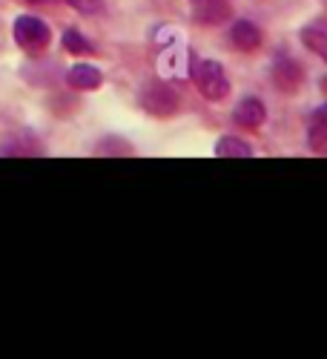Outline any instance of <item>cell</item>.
<instances>
[{
  "mask_svg": "<svg viewBox=\"0 0 327 359\" xmlns=\"http://www.w3.org/2000/svg\"><path fill=\"white\" fill-rule=\"evenodd\" d=\"M193 81L207 101H224L230 95V78L224 67L218 61H210V57H201L193 64Z\"/></svg>",
  "mask_w": 327,
  "mask_h": 359,
  "instance_id": "1",
  "label": "cell"
},
{
  "mask_svg": "<svg viewBox=\"0 0 327 359\" xmlns=\"http://www.w3.org/2000/svg\"><path fill=\"white\" fill-rule=\"evenodd\" d=\"M12 32H15V43H18L20 49H26V52H41V49H46V46H49V38H52L49 26H46L41 18H32V15L18 18L15 26H12Z\"/></svg>",
  "mask_w": 327,
  "mask_h": 359,
  "instance_id": "2",
  "label": "cell"
},
{
  "mask_svg": "<svg viewBox=\"0 0 327 359\" xmlns=\"http://www.w3.org/2000/svg\"><path fill=\"white\" fill-rule=\"evenodd\" d=\"M141 107L150 112V115H158V118H167V115H175L178 109V95L167 83H150L141 93Z\"/></svg>",
  "mask_w": 327,
  "mask_h": 359,
  "instance_id": "3",
  "label": "cell"
},
{
  "mask_svg": "<svg viewBox=\"0 0 327 359\" xmlns=\"http://www.w3.org/2000/svg\"><path fill=\"white\" fill-rule=\"evenodd\" d=\"M190 9H193V18L204 26H218L232 15L230 0H190Z\"/></svg>",
  "mask_w": 327,
  "mask_h": 359,
  "instance_id": "4",
  "label": "cell"
},
{
  "mask_svg": "<svg viewBox=\"0 0 327 359\" xmlns=\"http://www.w3.org/2000/svg\"><path fill=\"white\" fill-rule=\"evenodd\" d=\"M305 81V69L299 61H293V57H279L273 64V83L281 89V93H295V89L302 86Z\"/></svg>",
  "mask_w": 327,
  "mask_h": 359,
  "instance_id": "5",
  "label": "cell"
},
{
  "mask_svg": "<svg viewBox=\"0 0 327 359\" xmlns=\"http://www.w3.org/2000/svg\"><path fill=\"white\" fill-rule=\"evenodd\" d=\"M232 121L239 124L242 130H258L264 121H267V109L258 98H244L232 112Z\"/></svg>",
  "mask_w": 327,
  "mask_h": 359,
  "instance_id": "6",
  "label": "cell"
},
{
  "mask_svg": "<svg viewBox=\"0 0 327 359\" xmlns=\"http://www.w3.org/2000/svg\"><path fill=\"white\" fill-rule=\"evenodd\" d=\"M67 81H69L72 89H78V93H95V89L104 83V75H101V69L92 67V64H75V67L69 69Z\"/></svg>",
  "mask_w": 327,
  "mask_h": 359,
  "instance_id": "7",
  "label": "cell"
},
{
  "mask_svg": "<svg viewBox=\"0 0 327 359\" xmlns=\"http://www.w3.org/2000/svg\"><path fill=\"white\" fill-rule=\"evenodd\" d=\"M232 46L235 49H242V52H256L261 43H264V35H261V29L250 20H239V23H232Z\"/></svg>",
  "mask_w": 327,
  "mask_h": 359,
  "instance_id": "8",
  "label": "cell"
},
{
  "mask_svg": "<svg viewBox=\"0 0 327 359\" xmlns=\"http://www.w3.org/2000/svg\"><path fill=\"white\" fill-rule=\"evenodd\" d=\"M307 144L313 153L324 156L327 153V104L319 107L313 115H310V127H307Z\"/></svg>",
  "mask_w": 327,
  "mask_h": 359,
  "instance_id": "9",
  "label": "cell"
},
{
  "mask_svg": "<svg viewBox=\"0 0 327 359\" xmlns=\"http://www.w3.org/2000/svg\"><path fill=\"white\" fill-rule=\"evenodd\" d=\"M216 156L218 158H250L253 156V147L247 141H242V138L227 135V138H221L216 144Z\"/></svg>",
  "mask_w": 327,
  "mask_h": 359,
  "instance_id": "10",
  "label": "cell"
},
{
  "mask_svg": "<svg viewBox=\"0 0 327 359\" xmlns=\"http://www.w3.org/2000/svg\"><path fill=\"white\" fill-rule=\"evenodd\" d=\"M302 43L327 64V29H321V26H307V29H302Z\"/></svg>",
  "mask_w": 327,
  "mask_h": 359,
  "instance_id": "11",
  "label": "cell"
},
{
  "mask_svg": "<svg viewBox=\"0 0 327 359\" xmlns=\"http://www.w3.org/2000/svg\"><path fill=\"white\" fill-rule=\"evenodd\" d=\"M64 49L69 52V55H92L95 49H92V43H89L78 29H67L64 32Z\"/></svg>",
  "mask_w": 327,
  "mask_h": 359,
  "instance_id": "12",
  "label": "cell"
},
{
  "mask_svg": "<svg viewBox=\"0 0 327 359\" xmlns=\"http://www.w3.org/2000/svg\"><path fill=\"white\" fill-rule=\"evenodd\" d=\"M67 4H69L72 9H78V12H83V15H95V12L104 9L101 0H67Z\"/></svg>",
  "mask_w": 327,
  "mask_h": 359,
  "instance_id": "13",
  "label": "cell"
},
{
  "mask_svg": "<svg viewBox=\"0 0 327 359\" xmlns=\"http://www.w3.org/2000/svg\"><path fill=\"white\" fill-rule=\"evenodd\" d=\"M29 4H41V0H29Z\"/></svg>",
  "mask_w": 327,
  "mask_h": 359,
  "instance_id": "14",
  "label": "cell"
}]
</instances>
